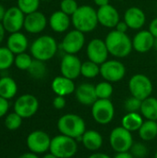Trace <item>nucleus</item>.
<instances>
[{
  "instance_id": "f257e3e1",
  "label": "nucleus",
  "mask_w": 157,
  "mask_h": 158,
  "mask_svg": "<svg viewBox=\"0 0 157 158\" xmlns=\"http://www.w3.org/2000/svg\"><path fill=\"white\" fill-rule=\"evenodd\" d=\"M109 55L117 58H123L128 56L132 49V39L127 34L113 30L108 32L105 39Z\"/></svg>"
},
{
  "instance_id": "f03ea898",
  "label": "nucleus",
  "mask_w": 157,
  "mask_h": 158,
  "mask_svg": "<svg viewBox=\"0 0 157 158\" xmlns=\"http://www.w3.org/2000/svg\"><path fill=\"white\" fill-rule=\"evenodd\" d=\"M71 24L74 28L83 33L94 31L99 24L97 10L89 5L80 6L71 16Z\"/></svg>"
},
{
  "instance_id": "7ed1b4c3",
  "label": "nucleus",
  "mask_w": 157,
  "mask_h": 158,
  "mask_svg": "<svg viewBox=\"0 0 157 158\" xmlns=\"http://www.w3.org/2000/svg\"><path fill=\"white\" fill-rule=\"evenodd\" d=\"M57 49L58 44L51 35H41L30 45V52L32 57L43 62L52 59L56 56Z\"/></svg>"
},
{
  "instance_id": "20e7f679",
  "label": "nucleus",
  "mask_w": 157,
  "mask_h": 158,
  "mask_svg": "<svg viewBox=\"0 0 157 158\" xmlns=\"http://www.w3.org/2000/svg\"><path fill=\"white\" fill-rule=\"evenodd\" d=\"M57 129L63 135L79 139L81 138L86 131V124L84 119L76 114L63 115L57 121Z\"/></svg>"
},
{
  "instance_id": "39448f33",
  "label": "nucleus",
  "mask_w": 157,
  "mask_h": 158,
  "mask_svg": "<svg viewBox=\"0 0 157 158\" xmlns=\"http://www.w3.org/2000/svg\"><path fill=\"white\" fill-rule=\"evenodd\" d=\"M50 153L58 158H71L78 151L76 139L60 134L51 140Z\"/></svg>"
},
{
  "instance_id": "423d86ee",
  "label": "nucleus",
  "mask_w": 157,
  "mask_h": 158,
  "mask_svg": "<svg viewBox=\"0 0 157 158\" xmlns=\"http://www.w3.org/2000/svg\"><path fill=\"white\" fill-rule=\"evenodd\" d=\"M129 89L132 96L143 101L151 96L154 86L149 77L142 73H137L130 79Z\"/></svg>"
},
{
  "instance_id": "0eeeda50",
  "label": "nucleus",
  "mask_w": 157,
  "mask_h": 158,
  "mask_svg": "<svg viewBox=\"0 0 157 158\" xmlns=\"http://www.w3.org/2000/svg\"><path fill=\"white\" fill-rule=\"evenodd\" d=\"M109 143L114 151L123 153L129 152L134 143L131 132L120 126L113 129L110 132Z\"/></svg>"
},
{
  "instance_id": "6e6552de",
  "label": "nucleus",
  "mask_w": 157,
  "mask_h": 158,
  "mask_svg": "<svg viewBox=\"0 0 157 158\" xmlns=\"http://www.w3.org/2000/svg\"><path fill=\"white\" fill-rule=\"evenodd\" d=\"M92 116L101 125L109 124L115 117V107L110 99H97L92 106Z\"/></svg>"
},
{
  "instance_id": "1a4fd4ad",
  "label": "nucleus",
  "mask_w": 157,
  "mask_h": 158,
  "mask_svg": "<svg viewBox=\"0 0 157 158\" xmlns=\"http://www.w3.org/2000/svg\"><path fill=\"white\" fill-rule=\"evenodd\" d=\"M100 75L102 78L109 81L111 83L118 82L126 75V67L125 65L117 59H110L104 62L102 65H100Z\"/></svg>"
},
{
  "instance_id": "9d476101",
  "label": "nucleus",
  "mask_w": 157,
  "mask_h": 158,
  "mask_svg": "<svg viewBox=\"0 0 157 158\" xmlns=\"http://www.w3.org/2000/svg\"><path fill=\"white\" fill-rule=\"evenodd\" d=\"M39 108V101L36 96L25 94L17 98L14 103V112L19 115L22 118L33 117Z\"/></svg>"
},
{
  "instance_id": "9b49d317",
  "label": "nucleus",
  "mask_w": 157,
  "mask_h": 158,
  "mask_svg": "<svg viewBox=\"0 0 157 158\" xmlns=\"http://www.w3.org/2000/svg\"><path fill=\"white\" fill-rule=\"evenodd\" d=\"M51 140L52 139L45 131L37 130L31 131L28 135L26 143L31 153L39 155L43 154L50 149Z\"/></svg>"
},
{
  "instance_id": "f8f14e48",
  "label": "nucleus",
  "mask_w": 157,
  "mask_h": 158,
  "mask_svg": "<svg viewBox=\"0 0 157 158\" xmlns=\"http://www.w3.org/2000/svg\"><path fill=\"white\" fill-rule=\"evenodd\" d=\"M85 44V35L83 32L74 29L68 31L64 36L60 46L65 54L76 55L83 48Z\"/></svg>"
},
{
  "instance_id": "ddd939ff",
  "label": "nucleus",
  "mask_w": 157,
  "mask_h": 158,
  "mask_svg": "<svg viewBox=\"0 0 157 158\" xmlns=\"http://www.w3.org/2000/svg\"><path fill=\"white\" fill-rule=\"evenodd\" d=\"M25 16L26 15L17 6L7 8L3 20L1 21L6 31L9 33L20 31L24 25Z\"/></svg>"
},
{
  "instance_id": "4468645a",
  "label": "nucleus",
  "mask_w": 157,
  "mask_h": 158,
  "mask_svg": "<svg viewBox=\"0 0 157 158\" xmlns=\"http://www.w3.org/2000/svg\"><path fill=\"white\" fill-rule=\"evenodd\" d=\"M86 54L89 60L102 65L108 58L109 52L105 44V40L100 38H94L91 40L86 47Z\"/></svg>"
},
{
  "instance_id": "2eb2a0df",
  "label": "nucleus",
  "mask_w": 157,
  "mask_h": 158,
  "mask_svg": "<svg viewBox=\"0 0 157 158\" xmlns=\"http://www.w3.org/2000/svg\"><path fill=\"white\" fill-rule=\"evenodd\" d=\"M81 65L82 62L76 55L65 54L60 61L61 75L74 81L81 75Z\"/></svg>"
},
{
  "instance_id": "dca6fc26",
  "label": "nucleus",
  "mask_w": 157,
  "mask_h": 158,
  "mask_svg": "<svg viewBox=\"0 0 157 158\" xmlns=\"http://www.w3.org/2000/svg\"><path fill=\"white\" fill-rule=\"evenodd\" d=\"M48 24V19L43 12L35 11L25 16L24 30L31 34H38L43 31Z\"/></svg>"
},
{
  "instance_id": "f3484780",
  "label": "nucleus",
  "mask_w": 157,
  "mask_h": 158,
  "mask_svg": "<svg viewBox=\"0 0 157 158\" xmlns=\"http://www.w3.org/2000/svg\"><path fill=\"white\" fill-rule=\"evenodd\" d=\"M97 18L99 24L108 29L115 28L120 21L119 12L114 6L110 4L98 7Z\"/></svg>"
},
{
  "instance_id": "a211bd4d",
  "label": "nucleus",
  "mask_w": 157,
  "mask_h": 158,
  "mask_svg": "<svg viewBox=\"0 0 157 158\" xmlns=\"http://www.w3.org/2000/svg\"><path fill=\"white\" fill-rule=\"evenodd\" d=\"M155 40V38L149 30H141L132 38L133 49L141 54L147 53L154 48Z\"/></svg>"
},
{
  "instance_id": "6ab92c4d",
  "label": "nucleus",
  "mask_w": 157,
  "mask_h": 158,
  "mask_svg": "<svg viewBox=\"0 0 157 158\" xmlns=\"http://www.w3.org/2000/svg\"><path fill=\"white\" fill-rule=\"evenodd\" d=\"M123 20L130 29L141 30L146 22V15L139 6H130L125 11Z\"/></svg>"
},
{
  "instance_id": "aec40b11",
  "label": "nucleus",
  "mask_w": 157,
  "mask_h": 158,
  "mask_svg": "<svg viewBox=\"0 0 157 158\" xmlns=\"http://www.w3.org/2000/svg\"><path fill=\"white\" fill-rule=\"evenodd\" d=\"M48 24L53 31L63 33L68 30L71 24V17L59 9L51 14L48 19Z\"/></svg>"
},
{
  "instance_id": "412c9836",
  "label": "nucleus",
  "mask_w": 157,
  "mask_h": 158,
  "mask_svg": "<svg viewBox=\"0 0 157 158\" xmlns=\"http://www.w3.org/2000/svg\"><path fill=\"white\" fill-rule=\"evenodd\" d=\"M75 96L78 102L83 106H93L98 99L95 93V86L87 82L76 87Z\"/></svg>"
},
{
  "instance_id": "4be33fe9",
  "label": "nucleus",
  "mask_w": 157,
  "mask_h": 158,
  "mask_svg": "<svg viewBox=\"0 0 157 158\" xmlns=\"http://www.w3.org/2000/svg\"><path fill=\"white\" fill-rule=\"evenodd\" d=\"M6 47L16 56L27 51L29 47V40L21 31L10 33L6 39Z\"/></svg>"
},
{
  "instance_id": "5701e85b",
  "label": "nucleus",
  "mask_w": 157,
  "mask_h": 158,
  "mask_svg": "<svg viewBox=\"0 0 157 158\" xmlns=\"http://www.w3.org/2000/svg\"><path fill=\"white\" fill-rule=\"evenodd\" d=\"M51 88L56 95L60 96L70 95L73 93H75L76 90L74 81L63 75L57 76L53 80L51 83Z\"/></svg>"
},
{
  "instance_id": "b1692460",
  "label": "nucleus",
  "mask_w": 157,
  "mask_h": 158,
  "mask_svg": "<svg viewBox=\"0 0 157 158\" xmlns=\"http://www.w3.org/2000/svg\"><path fill=\"white\" fill-rule=\"evenodd\" d=\"M81 140L83 143V146L90 151H97L103 145L102 135L94 130L86 131L81 136Z\"/></svg>"
},
{
  "instance_id": "393cba45",
  "label": "nucleus",
  "mask_w": 157,
  "mask_h": 158,
  "mask_svg": "<svg viewBox=\"0 0 157 158\" xmlns=\"http://www.w3.org/2000/svg\"><path fill=\"white\" fill-rule=\"evenodd\" d=\"M18 93V84L14 79L9 76L0 78V96L10 100L16 96Z\"/></svg>"
},
{
  "instance_id": "a878e982",
  "label": "nucleus",
  "mask_w": 157,
  "mask_h": 158,
  "mask_svg": "<svg viewBox=\"0 0 157 158\" xmlns=\"http://www.w3.org/2000/svg\"><path fill=\"white\" fill-rule=\"evenodd\" d=\"M121 122L123 128L132 132L138 131L144 121L143 119V116L138 112H130L123 117Z\"/></svg>"
},
{
  "instance_id": "bb28decb",
  "label": "nucleus",
  "mask_w": 157,
  "mask_h": 158,
  "mask_svg": "<svg viewBox=\"0 0 157 158\" xmlns=\"http://www.w3.org/2000/svg\"><path fill=\"white\" fill-rule=\"evenodd\" d=\"M141 114L147 120H157V98L149 96L143 100Z\"/></svg>"
},
{
  "instance_id": "cd10ccee",
  "label": "nucleus",
  "mask_w": 157,
  "mask_h": 158,
  "mask_svg": "<svg viewBox=\"0 0 157 158\" xmlns=\"http://www.w3.org/2000/svg\"><path fill=\"white\" fill-rule=\"evenodd\" d=\"M139 136L143 141L148 142L157 137V122L155 120H146L138 131Z\"/></svg>"
},
{
  "instance_id": "c85d7f7f",
  "label": "nucleus",
  "mask_w": 157,
  "mask_h": 158,
  "mask_svg": "<svg viewBox=\"0 0 157 158\" xmlns=\"http://www.w3.org/2000/svg\"><path fill=\"white\" fill-rule=\"evenodd\" d=\"M27 71L29 72L30 76L32 77L33 79L41 80V79L45 77L46 72H47L45 62L33 58V61H32L31 67L29 68V69Z\"/></svg>"
},
{
  "instance_id": "c756f323",
  "label": "nucleus",
  "mask_w": 157,
  "mask_h": 158,
  "mask_svg": "<svg viewBox=\"0 0 157 158\" xmlns=\"http://www.w3.org/2000/svg\"><path fill=\"white\" fill-rule=\"evenodd\" d=\"M15 55L6 47L0 46V70H6L14 65Z\"/></svg>"
},
{
  "instance_id": "7c9ffc66",
  "label": "nucleus",
  "mask_w": 157,
  "mask_h": 158,
  "mask_svg": "<svg viewBox=\"0 0 157 158\" xmlns=\"http://www.w3.org/2000/svg\"><path fill=\"white\" fill-rule=\"evenodd\" d=\"M100 74V65L91 61L87 60L82 63L81 69V75H82L86 79H93L97 77Z\"/></svg>"
},
{
  "instance_id": "2f4dec72",
  "label": "nucleus",
  "mask_w": 157,
  "mask_h": 158,
  "mask_svg": "<svg viewBox=\"0 0 157 158\" xmlns=\"http://www.w3.org/2000/svg\"><path fill=\"white\" fill-rule=\"evenodd\" d=\"M113 92V85L109 81H101L95 85V93L98 99H110Z\"/></svg>"
},
{
  "instance_id": "473e14b6",
  "label": "nucleus",
  "mask_w": 157,
  "mask_h": 158,
  "mask_svg": "<svg viewBox=\"0 0 157 158\" xmlns=\"http://www.w3.org/2000/svg\"><path fill=\"white\" fill-rule=\"evenodd\" d=\"M33 61V57L31 55L24 52L15 56L14 65L19 70H28Z\"/></svg>"
},
{
  "instance_id": "72a5a7b5",
  "label": "nucleus",
  "mask_w": 157,
  "mask_h": 158,
  "mask_svg": "<svg viewBox=\"0 0 157 158\" xmlns=\"http://www.w3.org/2000/svg\"><path fill=\"white\" fill-rule=\"evenodd\" d=\"M41 0H17V6L25 14H31L38 11Z\"/></svg>"
},
{
  "instance_id": "f704fd0d",
  "label": "nucleus",
  "mask_w": 157,
  "mask_h": 158,
  "mask_svg": "<svg viewBox=\"0 0 157 158\" xmlns=\"http://www.w3.org/2000/svg\"><path fill=\"white\" fill-rule=\"evenodd\" d=\"M22 118L16 112L9 113L5 118V127L9 131H17L22 124Z\"/></svg>"
},
{
  "instance_id": "c9c22d12",
  "label": "nucleus",
  "mask_w": 157,
  "mask_h": 158,
  "mask_svg": "<svg viewBox=\"0 0 157 158\" xmlns=\"http://www.w3.org/2000/svg\"><path fill=\"white\" fill-rule=\"evenodd\" d=\"M59 6L61 11L71 17L79 8L80 6L78 5L76 0H61Z\"/></svg>"
},
{
  "instance_id": "e433bc0d",
  "label": "nucleus",
  "mask_w": 157,
  "mask_h": 158,
  "mask_svg": "<svg viewBox=\"0 0 157 158\" xmlns=\"http://www.w3.org/2000/svg\"><path fill=\"white\" fill-rule=\"evenodd\" d=\"M130 151L134 158H145L148 155V148L143 143H133Z\"/></svg>"
},
{
  "instance_id": "4c0bfd02",
  "label": "nucleus",
  "mask_w": 157,
  "mask_h": 158,
  "mask_svg": "<svg viewBox=\"0 0 157 158\" xmlns=\"http://www.w3.org/2000/svg\"><path fill=\"white\" fill-rule=\"evenodd\" d=\"M142 100L134 97V96H130L128 99H126V101L124 102V108L125 110L130 113V112H138L141 110V106H142Z\"/></svg>"
},
{
  "instance_id": "58836bf2",
  "label": "nucleus",
  "mask_w": 157,
  "mask_h": 158,
  "mask_svg": "<svg viewBox=\"0 0 157 158\" xmlns=\"http://www.w3.org/2000/svg\"><path fill=\"white\" fill-rule=\"evenodd\" d=\"M66 99H65V96H60V95H56L54 100H53V106L56 109H58V110H61L63 109L65 106H66Z\"/></svg>"
},
{
  "instance_id": "ea45409f",
  "label": "nucleus",
  "mask_w": 157,
  "mask_h": 158,
  "mask_svg": "<svg viewBox=\"0 0 157 158\" xmlns=\"http://www.w3.org/2000/svg\"><path fill=\"white\" fill-rule=\"evenodd\" d=\"M9 100L5 99L0 96V118L5 117L6 115L8 109H9Z\"/></svg>"
},
{
  "instance_id": "a19ab883",
  "label": "nucleus",
  "mask_w": 157,
  "mask_h": 158,
  "mask_svg": "<svg viewBox=\"0 0 157 158\" xmlns=\"http://www.w3.org/2000/svg\"><path fill=\"white\" fill-rule=\"evenodd\" d=\"M129 29H130L129 26L127 25V23L124 20H120L117 24V26L115 27V30H117V31H118L120 32H123V33H127V31H128Z\"/></svg>"
},
{
  "instance_id": "79ce46f5",
  "label": "nucleus",
  "mask_w": 157,
  "mask_h": 158,
  "mask_svg": "<svg viewBox=\"0 0 157 158\" xmlns=\"http://www.w3.org/2000/svg\"><path fill=\"white\" fill-rule=\"evenodd\" d=\"M149 31L154 35L155 38H157V18H155L149 25Z\"/></svg>"
},
{
  "instance_id": "37998d69",
  "label": "nucleus",
  "mask_w": 157,
  "mask_h": 158,
  "mask_svg": "<svg viewBox=\"0 0 157 158\" xmlns=\"http://www.w3.org/2000/svg\"><path fill=\"white\" fill-rule=\"evenodd\" d=\"M114 158H134L133 156L130 152H123V153H118Z\"/></svg>"
},
{
  "instance_id": "c03bdc74",
  "label": "nucleus",
  "mask_w": 157,
  "mask_h": 158,
  "mask_svg": "<svg viewBox=\"0 0 157 158\" xmlns=\"http://www.w3.org/2000/svg\"><path fill=\"white\" fill-rule=\"evenodd\" d=\"M88 158H111L108 155L103 154V153H95L91 155Z\"/></svg>"
},
{
  "instance_id": "a18cd8bd",
  "label": "nucleus",
  "mask_w": 157,
  "mask_h": 158,
  "mask_svg": "<svg viewBox=\"0 0 157 158\" xmlns=\"http://www.w3.org/2000/svg\"><path fill=\"white\" fill-rule=\"evenodd\" d=\"M109 1H110V0H93L94 4H95L98 7L108 5V4H109Z\"/></svg>"
},
{
  "instance_id": "49530a36",
  "label": "nucleus",
  "mask_w": 157,
  "mask_h": 158,
  "mask_svg": "<svg viewBox=\"0 0 157 158\" xmlns=\"http://www.w3.org/2000/svg\"><path fill=\"white\" fill-rule=\"evenodd\" d=\"M5 35H6V30L2 24V22H0V44L3 43L4 39H5Z\"/></svg>"
},
{
  "instance_id": "de8ad7c7",
  "label": "nucleus",
  "mask_w": 157,
  "mask_h": 158,
  "mask_svg": "<svg viewBox=\"0 0 157 158\" xmlns=\"http://www.w3.org/2000/svg\"><path fill=\"white\" fill-rule=\"evenodd\" d=\"M19 158H39V157H38V156H37L36 154L30 152V153H25V154L21 155V156H20Z\"/></svg>"
},
{
  "instance_id": "09e8293b",
  "label": "nucleus",
  "mask_w": 157,
  "mask_h": 158,
  "mask_svg": "<svg viewBox=\"0 0 157 158\" xmlns=\"http://www.w3.org/2000/svg\"><path fill=\"white\" fill-rule=\"evenodd\" d=\"M6 9L5 8V6H4L2 4H0V22L3 20L4 16H5V14H6Z\"/></svg>"
},
{
  "instance_id": "8fccbe9b",
  "label": "nucleus",
  "mask_w": 157,
  "mask_h": 158,
  "mask_svg": "<svg viewBox=\"0 0 157 158\" xmlns=\"http://www.w3.org/2000/svg\"><path fill=\"white\" fill-rule=\"evenodd\" d=\"M43 158H58L56 157L55 155H53L52 153H49V154H46L45 156H43Z\"/></svg>"
},
{
  "instance_id": "3c124183",
  "label": "nucleus",
  "mask_w": 157,
  "mask_h": 158,
  "mask_svg": "<svg viewBox=\"0 0 157 158\" xmlns=\"http://www.w3.org/2000/svg\"><path fill=\"white\" fill-rule=\"evenodd\" d=\"M154 48L157 51V38H155V44H154Z\"/></svg>"
},
{
  "instance_id": "603ef678",
  "label": "nucleus",
  "mask_w": 157,
  "mask_h": 158,
  "mask_svg": "<svg viewBox=\"0 0 157 158\" xmlns=\"http://www.w3.org/2000/svg\"><path fill=\"white\" fill-rule=\"evenodd\" d=\"M155 158H157V151L156 153H155Z\"/></svg>"
},
{
  "instance_id": "864d4df0",
  "label": "nucleus",
  "mask_w": 157,
  "mask_h": 158,
  "mask_svg": "<svg viewBox=\"0 0 157 158\" xmlns=\"http://www.w3.org/2000/svg\"><path fill=\"white\" fill-rule=\"evenodd\" d=\"M41 1H50V0H41Z\"/></svg>"
},
{
  "instance_id": "5fc2aeb1",
  "label": "nucleus",
  "mask_w": 157,
  "mask_h": 158,
  "mask_svg": "<svg viewBox=\"0 0 157 158\" xmlns=\"http://www.w3.org/2000/svg\"><path fill=\"white\" fill-rule=\"evenodd\" d=\"M0 1H9V0H0Z\"/></svg>"
},
{
  "instance_id": "6e6d98bb",
  "label": "nucleus",
  "mask_w": 157,
  "mask_h": 158,
  "mask_svg": "<svg viewBox=\"0 0 157 158\" xmlns=\"http://www.w3.org/2000/svg\"><path fill=\"white\" fill-rule=\"evenodd\" d=\"M117 1H124V0H117Z\"/></svg>"
},
{
  "instance_id": "4d7b16f0",
  "label": "nucleus",
  "mask_w": 157,
  "mask_h": 158,
  "mask_svg": "<svg viewBox=\"0 0 157 158\" xmlns=\"http://www.w3.org/2000/svg\"><path fill=\"white\" fill-rule=\"evenodd\" d=\"M156 64H157V58H156Z\"/></svg>"
}]
</instances>
